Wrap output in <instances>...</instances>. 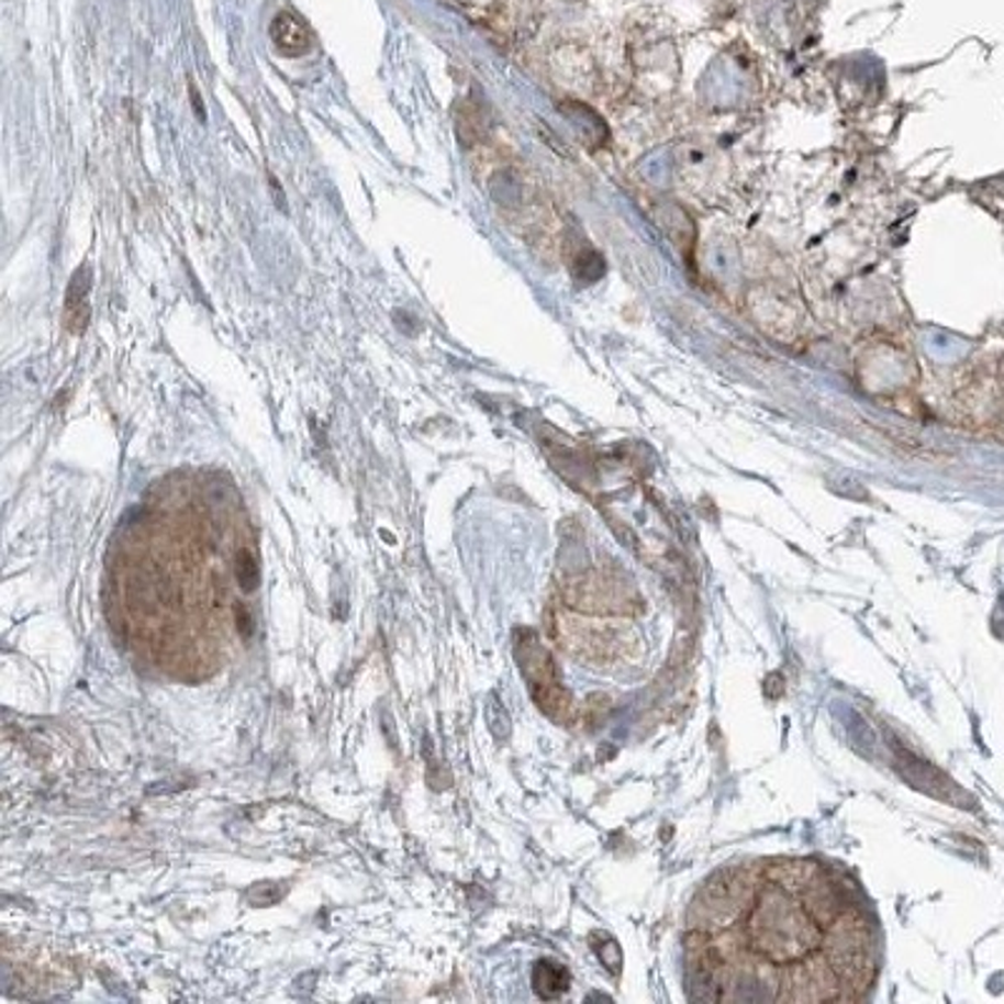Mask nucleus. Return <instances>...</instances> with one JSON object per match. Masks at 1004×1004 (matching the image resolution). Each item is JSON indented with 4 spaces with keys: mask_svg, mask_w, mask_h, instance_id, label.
<instances>
[{
    "mask_svg": "<svg viewBox=\"0 0 1004 1004\" xmlns=\"http://www.w3.org/2000/svg\"><path fill=\"white\" fill-rule=\"evenodd\" d=\"M695 997L844 1004L877 977L874 927L851 884L814 859H754L713 874L685 914Z\"/></svg>",
    "mask_w": 1004,
    "mask_h": 1004,
    "instance_id": "f257e3e1",
    "label": "nucleus"
},
{
    "mask_svg": "<svg viewBox=\"0 0 1004 1004\" xmlns=\"http://www.w3.org/2000/svg\"><path fill=\"white\" fill-rule=\"evenodd\" d=\"M555 636L572 656L598 666H631L643 656V598L628 580L585 572L566 588Z\"/></svg>",
    "mask_w": 1004,
    "mask_h": 1004,
    "instance_id": "f03ea898",
    "label": "nucleus"
},
{
    "mask_svg": "<svg viewBox=\"0 0 1004 1004\" xmlns=\"http://www.w3.org/2000/svg\"><path fill=\"white\" fill-rule=\"evenodd\" d=\"M520 668H523L527 681H531V691L535 695L537 706L548 711L553 718L566 721L570 699L566 695V691L560 689L550 656L545 654V648H540V643H537L533 636H527V643H523Z\"/></svg>",
    "mask_w": 1004,
    "mask_h": 1004,
    "instance_id": "7ed1b4c3",
    "label": "nucleus"
},
{
    "mask_svg": "<svg viewBox=\"0 0 1004 1004\" xmlns=\"http://www.w3.org/2000/svg\"><path fill=\"white\" fill-rule=\"evenodd\" d=\"M269 35L281 56L299 58L314 48V33L302 18L292 11H279L269 23Z\"/></svg>",
    "mask_w": 1004,
    "mask_h": 1004,
    "instance_id": "20e7f679",
    "label": "nucleus"
},
{
    "mask_svg": "<svg viewBox=\"0 0 1004 1004\" xmlns=\"http://www.w3.org/2000/svg\"><path fill=\"white\" fill-rule=\"evenodd\" d=\"M91 269H88V264H81L66 289V327L70 334H83L88 320H91Z\"/></svg>",
    "mask_w": 1004,
    "mask_h": 1004,
    "instance_id": "39448f33",
    "label": "nucleus"
},
{
    "mask_svg": "<svg viewBox=\"0 0 1004 1004\" xmlns=\"http://www.w3.org/2000/svg\"><path fill=\"white\" fill-rule=\"evenodd\" d=\"M533 982H535V990H537V994H540V997L553 1000V997H558V994H562L568 990L570 977H568L566 970H562L560 964L540 962L535 967V972H533Z\"/></svg>",
    "mask_w": 1004,
    "mask_h": 1004,
    "instance_id": "423d86ee",
    "label": "nucleus"
},
{
    "mask_svg": "<svg viewBox=\"0 0 1004 1004\" xmlns=\"http://www.w3.org/2000/svg\"><path fill=\"white\" fill-rule=\"evenodd\" d=\"M189 96H191L193 111H197V119H199V121H207V113H204V103L199 101V93H197V88L189 86Z\"/></svg>",
    "mask_w": 1004,
    "mask_h": 1004,
    "instance_id": "0eeeda50",
    "label": "nucleus"
}]
</instances>
